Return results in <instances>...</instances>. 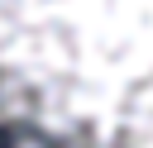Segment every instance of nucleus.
<instances>
[{"label":"nucleus","mask_w":153,"mask_h":148,"mask_svg":"<svg viewBox=\"0 0 153 148\" xmlns=\"http://www.w3.org/2000/svg\"><path fill=\"white\" fill-rule=\"evenodd\" d=\"M0 148H153V0H0Z\"/></svg>","instance_id":"1"}]
</instances>
